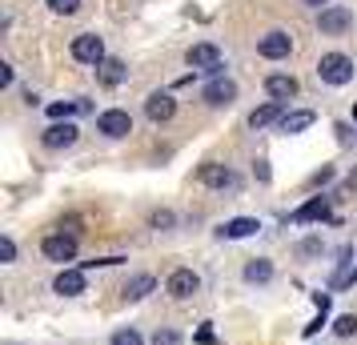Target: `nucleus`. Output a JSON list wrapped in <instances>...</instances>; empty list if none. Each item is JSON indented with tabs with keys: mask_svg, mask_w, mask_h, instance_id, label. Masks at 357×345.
Here are the masks:
<instances>
[{
	"mask_svg": "<svg viewBox=\"0 0 357 345\" xmlns=\"http://www.w3.org/2000/svg\"><path fill=\"white\" fill-rule=\"evenodd\" d=\"M349 24H354V17H349L345 8H337V4L321 8V17H317V29H321V36H337V33H345Z\"/></svg>",
	"mask_w": 357,
	"mask_h": 345,
	"instance_id": "obj_15",
	"label": "nucleus"
},
{
	"mask_svg": "<svg viewBox=\"0 0 357 345\" xmlns=\"http://www.w3.org/2000/svg\"><path fill=\"white\" fill-rule=\"evenodd\" d=\"M89 289V281H84V269H61L56 281H52V293L61 297H81Z\"/></svg>",
	"mask_w": 357,
	"mask_h": 345,
	"instance_id": "obj_14",
	"label": "nucleus"
},
{
	"mask_svg": "<svg viewBox=\"0 0 357 345\" xmlns=\"http://www.w3.org/2000/svg\"><path fill=\"white\" fill-rule=\"evenodd\" d=\"M97 77H100V84H105V89H116V84L125 81V65H121V61H113V56H109L105 65H97Z\"/></svg>",
	"mask_w": 357,
	"mask_h": 345,
	"instance_id": "obj_21",
	"label": "nucleus"
},
{
	"mask_svg": "<svg viewBox=\"0 0 357 345\" xmlns=\"http://www.w3.org/2000/svg\"><path fill=\"white\" fill-rule=\"evenodd\" d=\"M40 253L56 265L77 261V237H73V233H49V237L40 241Z\"/></svg>",
	"mask_w": 357,
	"mask_h": 345,
	"instance_id": "obj_5",
	"label": "nucleus"
},
{
	"mask_svg": "<svg viewBox=\"0 0 357 345\" xmlns=\"http://www.w3.org/2000/svg\"><path fill=\"white\" fill-rule=\"evenodd\" d=\"M333 177H337V169H333V164H321V169L309 177V185H313V189H321V185H329Z\"/></svg>",
	"mask_w": 357,
	"mask_h": 345,
	"instance_id": "obj_27",
	"label": "nucleus"
},
{
	"mask_svg": "<svg viewBox=\"0 0 357 345\" xmlns=\"http://www.w3.org/2000/svg\"><path fill=\"white\" fill-rule=\"evenodd\" d=\"M345 189H357V169L349 173V177H345Z\"/></svg>",
	"mask_w": 357,
	"mask_h": 345,
	"instance_id": "obj_37",
	"label": "nucleus"
},
{
	"mask_svg": "<svg viewBox=\"0 0 357 345\" xmlns=\"http://www.w3.org/2000/svg\"><path fill=\"white\" fill-rule=\"evenodd\" d=\"M257 233H261L257 217H233L225 225H217V237L221 241H245V237H257Z\"/></svg>",
	"mask_w": 357,
	"mask_h": 345,
	"instance_id": "obj_10",
	"label": "nucleus"
},
{
	"mask_svg": "<svg viewBox=\"0 0 357 345\" xmlns=\"http://www.w3.org/2000/svg\"><path fill=\"white\" fill-rule=\"evenodd\" d=\"M77 137H81V129H77L73 121H52L49 129L40 132V145L45 148H68V145H77Z\"/></svg>",
	"mask_w": 357,
	"mask_h": 345,
	"instance_id": "obj_8",
	"label": "nucleus"
},
{
	"mask_svg": "<svg viewBox=\"0 0 357 345\" xmlns=\"http://www.w3.org/2000/svg\"><path fill=\"white\" fill-rule=\"evenodd\" d=\"M185 65L201 68V72H213V77H221V49H217V45H209V40L189 45V52H185Z\"/></svg>",
	"mask_w": 357,
	"mask_h": 345,
	"instance_id": "obj_4",
	"label": "nucleus"
},
{
	"mask_svg": "<svg viewBox=\"0 0 357 345\" xmlns=\"http://www.w3.org/2000/svg\"><path fill=\"white\" fill-rule=\"evenodd\" d=\"M173 113H177V100L169 97V93H149V97H145V116L153 121V125L173 121Z\"/></svg>",
	"mask_w": 357,
	"mask_h": 345,
	"instance_id": "obj_13",
	"label": "nucleus"
},
{
	"mask_svg": "<svg viewBox=\"0 0 357 345\" xmlns=\"http://www.w3.org/2000/svg\"><path fill=\"white\" fill-rule=\"evenodd\" d=\"M241 277H245V285H269L273 281V261L269 257H249L241 269Z\"/></svg>",
	"mask_w": 357,
	"mask_h": 345,
	"instance_id": "obj_17",
	"label": "nucleus"
},
{
	"mask_svg": "<svg viewBox=\"0 0 357 345\" xmlns=\"http://www.w3.org/2000/svg\"><path fill=\"white\" fill-rule=\"evenodd\" d=\"M297 253H301V257H317V253H321V237H305V241L297 245Z\"/></svg>",
	"mask_w": 357,
	"mask_h": 345,
	"instance_id": "obj_31",
	"label": "nucleus"
},
{
	"mask_svg": "<svg viewBox=\"0 0 357 345\" xmlns=\"http://www.w3.org/2000/svg\"><path fill=\"white\" fill-rule=\"evenodd\" d=\"M197 342H205V345H213L217 337H213V329L209 325H201V333H197Z\"/></svg>",
	"mask_w": 357,
	"mask_h": 345,
	"instance_id": "obj_35",
	"label": "nucleus"
},
{
	"mask_svg": "<svg viewBox=\"0 0 357 345\" xmlns=\"http://www.w3.org/2000/svg\"><path fill=\"white\" fill-rule=\"evenodd\" d=\"M109 345H145V337H141L132 325H125V329H116L113 337H109Z\"/></svg>",
	"mask_w": 357,
	"mask_h": 345,
	"instance_id": "obj_24",
	"label": "nucleus"
},
{
	"mask_svg": "<svg viewBox=\"0 0 357 345\" xmlns=\"http://www.w3.org/2000/svg\"><path fill=\"white\" fill-rule=\"evenodd\" d=\"M153 345H181V333L177 329H157L153 333Z\"/></svg>",
	"mask_w": 357,
	"mask_h": 345,
	"instance_id": "obj_30",
	"label": "nucleus"
},
{
	"mask_svg": "<svg viewBox=\"0 0 357 345\" xmlns=\"http://www.w3.org/2000/svg\"><path fill=\"white\" fill-rule=\"evenodd\" d=\"M333 333L337 337H357V317L354 313H341L337 321H333Z\"/></svg>",
	"mask_w": 357,
	"mask_h": 345,
	"instance_id": "obj_25",
	"label": "nucleus"
},
{
	"mask_svg": "<svg viewBox=\"0 0 357 345\" xmlns=\"http://www.w3.org/2000/svg\"><path fill=\"white\" fill-rule=\"evenodd\" d=\"M197 181L205 185V189H237V173L221 161H205L197 169Z\"/></svg>",
	"mask_w": 357,
	"mask_h": 345,
	"instance_id": "obj_7",
	"label": "nucleus"
},
{
	"mask_svg": "<svg viewBox=\"0 0 357 345\" xmlns=\"http://www.w3.org/2000/svg\"><path fill=\"white\" fill-rule=\"evenodd\" d=\"M309 221H329V197H313L289 213V225H309Z\"/></svg>",
	"mask_w": 357,
	"mask_h": 345,
	"instance_id": "obj_16",
	"label": "nucleus"
},
{
	"mask_svg": "<svg viewBox=\"0 0 357 345\" xmlns=\"http://www.w3.org/2000/svg\"><path fill=\"white\" fill-rule=\"evenodd\" d=\"M0 84H4V89L13 84V65H0Z\"/></svg>",
	"mask_w": 357,
	"mask_h": 345,
	"instance_id": "obj_34",
	"label": "nucleus"
},
{
	"mask_svg": "<svg viewBox=\"0 0 357 345\" xmlns=\"http://www.w3.org/2000/svg\"><path fill=\"white\" fill-rule=\"evenodd\" d=\"M205 105H213V109H221V105H233L237 100V81H229V77H213L209 84H205Z\"/></svg>",
	"mask_w": 357,
	"mask_h": 345,
	"instance_id": "obj_11",
	"label": "nucleus"
},
{
	"mask_svg": "<svg viewBox=\"0 0 357 345\" xmlns=\"http://www.w3.org/2000/svg\"><path fill=\"white\" fill-rule=\"evenodd\" d=\"M257 52L265 56V61H285V56L293 52V36L281 33V29H273V33H265L257 40Z\"/></svg>",
	"mask_w": 357,
	"mask_h": 345,
	"instance_id": "obj_9",
	"label": "nucleus"
},
{
	"mask_svg": "<svg viewBox=\"0 0 357 345\" xmlns=\"http://www.w3.org/2000/svg\"><path fill=\"white\" fill-rule=\"evenodd\" d=\"M97 132L109 137V141H121V137L132 132V116L125 113V109H105V113L97 116Z\"/></svg>",
	"mask_w": 357,
	"mask_h": 345,
	"instance_id": "obj_6",
	"label": "nucleus"
},
{
	"mask_svg": "<svg viewBox=\"0 0 357 345\" xmlns=\"http://www.w3.org/2000/svg\"><path fill=\"white\" fill-rule=\"evenodd\" d=\"M45 4H49L56 17H73V13L81 8V0H45Z\"/></svg>",
	"mask_w": 357,
	"mask_h": 345,
	"instance_id": "obj_26",
	"label": "nucleus"
},
{
	"mask_svg": "<svg viewBox=\"0 0 357 345\" xmlns=\"http://www.w3.org/2000/svg\"><path fill=\"white\" fill-rule=\"evenodd\" d=\"M354 281H357V257H354V261L341 265L337 273H333V281H329V285H333V289H349Z\"/></svg>",
	"mask_w": 357,
	"mask_h": 345,
	"instance_id": "obj_23",
	"label": "nucleus"
},
{
	"mask_svg": "<svg viewBox=\"0 0 357 345\" xmlns=\"http://www.w3.org/2000/svg\"><path fill=\"white\" fill-rule=\"evenodd\" d=\"M325 313H329V309H317V317L305 325V337H313V333H321V329H325Z\"/></svg>",
	"mask_w": 357,
	"mask_h": 345,
	"instance_id": "obj_32",
	"label": "nucleus"
},
{
	"mask_svg": "<svg viewBox=\"0 0 357 345\" xmlns=\"http://www.w3.org/2000/svg\"><path fill=\"white\" fill-rule=\"evenodd\" d=\"M81 109H89L84 100H56V105H49V116L52 121H73V113H81Z\"/></svg>",
	"mask_w": 357,
	"mask_h": 345,
	"instance_id": "obj_22",
	"label": "nucleus"
},
{
	"mask_svg": "<svg viewBox=\"0 0 357 345\" xmlns=\"http://www.w3.org/2000/svg\"><path fill=\"white\" fill-rule=\"evenodd\" d=\"M301 4H309V8H329V0H301Z\"/></svg>",
	"mask_w": 357,
	"mask_h": 345,
	"instance_id": "obj_36",
	"label": "nucleus"
},
{
	"mask_svg": "<svg viewBox=\"0 0 357 345\" xmlns=\"http://www.w3.org/2000/svg\"><path fill=\"white\" fill-rule=\"evenodd\" d=\"M281 116H285L281 100H265L261 109H253V113H249V129H269V125H277Z\"/></svg>",
	"mask_w": 357,
	"mask_h": 345,
	"instance_id": "obj_19",
	"label": "nucleus"
},
{
	"mask_svg": "<svg viewBox=\"0 0 357 345\" xmlns=\"http://www.w3.org/2000/svg\"><path fill=\"white\" fill-rule=\"evenodd\" d=\"M68 52H73V61H81V65H105V61H109V56H105V40H100L97 33L73 36Z\"/></svg>",
	"mask_w": 357,
	"mask_h": 345,
	"instance_id": "obj_3",
	"label": "nucleus"
},
{
	"mask_svg": "<svg viewBox=\"0 0 357 345\" xmlns=\"http://www.w3.org/2000/svg\"><path fill=\"white\" fill-rule=\"evenodd\" d=\"M354 121H357V109H354Z\"/></svg>",
	"mask_w": 357,
	"mask_h": 345,
	"instance_id": "obj_38",
	"label": "nucleus"
},
{
	"mask_svg": "<svg viewBox=\"0 0 357 345\" xmlns=\"http://www.w3.org/2000/svg\"><path fill=\"white\" fill-rule=\"evenodd\" d=\"M265 93H269V100H293L297 93H301V84H297V77H289V72H273V77H265Z\"/></svg>",
	"mask_w": 357,
	"mask_h": 345,
	"instance_id": "obj_12",
	"label": "nucleus"
},
{
	"mask_svg": "<svg viewBox=\"0 0 357 345\" xmlns=\"http://www.w3.org/2000/svg\"><path fill=\"white\" fill-rule=\"evenodd\" d=\"M153 289H157V277L153 273H137V277L125 281V301H145Z\"/></svg>",
	"mask_w": 357,
	"mask_h": 345,
	"instance_id": "obj_20",
	"label": "nucleus"
},
{
	"mask_svg": "<svg viewBox=\"0 0 357 345\" xmlns=\"http://www.w3.org/2000/svg\"><path fill=\"white\" fill-rule=\"evenodd\" d=\"M313 121H317V113H313V109H293V113H285L281 121H277V129L285 132V137H297V132H305Z\"/></svg>",
	"mask_w": 357,
	"mask_h": 345,
	"instance_id": "obj_18",
	"label": "nucleus"
},
{
	"mask_svg": "<svg viewBox=\"0 0 357 345\" xmlns=\"http://www.w3.org/2000/svg\"><path fill=\"white\" fill-rule=\"evenodd\" d=\"M0 261L4 265L17 261V241H13V237H0Z\"/></svg>",
	"mask_w": 357,
	"mask_h": 345,
	"instance_id": "obj_29",
	"label": "nucleus"
},
{
	"mask_svg": "<svg viewBox=\"0 0 357 345\" xmlns=\"http://www.w3.org/2000/svg\"><path fill=\"white\" fill-rule=\"evenodd\" d=\"M165 293L173 297V301H189V297H197L201 293V273L197 269H173L169 273V281H165Z\"/></svg>",
	"mask_w": 357,
	"mask_h": 345,
	"instance_id": "obj_2",
	"label": "nucleus"
},
{
	"mask_svg": "<svg viewBox=\"0 0 357 345\" xmlns=\"http://www.w3.org/2000/svg\"><path fill=\"white\" fill-rule=\"evenodd\" d=\"M253 173H257L261 185H269V177H273V173H269V161H257V164H253Z\"/></svg>",
	"mask_w": 357,
	"mask_h": 345,
	"instance_id": "obj_33",
	"label": "nucleus"
},
{
	"mask_svg": "<svg viewBox=\"0 0 357 345\" xmlns=\"http://www.w3.org/2000/svg\"><path fill=\"white\" fill-rule=\"evenodd\" d=\"M317 77H321L325 84L341 89V84L354 81V61H349L345 52H325L321 61H317Z\"/></svg>",
	"mask_w": 357,
	"mask_h": 345,
	"instance_id": "obj_1",
	"label": "nucleus"
},
{
	"mask_svg": "<svg viewBox=\"0 0 357 345\" xmlns=\"http://www.w3.org/2000/svg\"><path fill=\"white\" fill-rule=\"evenodd\" d=\"M149 225H153V229H173V225H177V217L169 213V209H157V213L149 217Z\"/></svg>",
	"mask_w": 357,
	"mask_h": 345,
	"instance_id": "obj_28",
	"label": "nucleus"
}]
</instances>
